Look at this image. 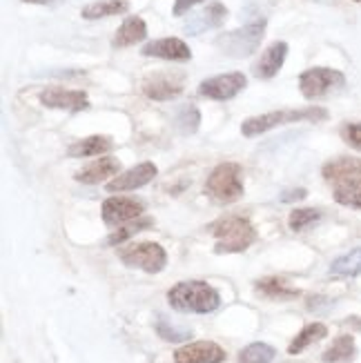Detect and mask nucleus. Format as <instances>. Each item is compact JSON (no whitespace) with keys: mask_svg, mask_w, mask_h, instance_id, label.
Listing matches in <instances>:
<instances>
[{"mask_svg":"<svg viewBox=\"0 0 361 363\" xmlns=\"http://www.w3.org/2000/svg\"><path fill=\"white\" fill-rule=\"evenodd\" d=\"M355 3H361V0H355Z\"/></svg>","mask_w":361,"mask_h":363,"instance_id":"nucleus-38","label":"nucleus"},{"mask_svg":"<svg viewBox=\"0 0 361 363\" xmlns=\"http://www.w3.org/2000/svg\"><path fill=\"white\" fill-rule=\"evenodd\" d=\"M23 3H31V5H52L54 0H23Z\"/></svg>","mask_w":361,"mask_h":363,"instance_id":"nucleus-36","label":"nucleus"},{"mask_svg":"<svg viewBox=\"0 0 361 363\" xmlns=\"http://www.w3.org/2000/svg\"><path fill=\"white\" fill-rule=\"evenodd\" d=\"M331 274L335 277H357L361 274V247L350 250L348 255H343L333 261Z\"/></svg>","mask_w":361,"mask_h":363,"instance_id":"nucleus-25","label":"nucleus"},{"mask_svg":"<svg viewBox=\"0 0 361 363\" xmlns=\"http://www.w3.org/2000/svg\"><path fill=\"white\" fill-rule=\"evenodd\" d=\"M199 3H203V0H174V9H172V13L183 16V13L190 11L194 5H199Z\"/></svg>","mask_w":361,"mask_h":363,"instance_id":"nucleus-33","label":"nucleus"},{"mask_svg":"<svg viewBox=\"0 0 361 363\" xmlns=\"http://www.w3.org/2000/svg\"><path fill=\"white\" fill-rule=\"evenodd\" d=\"M199 123H201V114L194 105H183L177 112V125L183 134H194L199 130Z\"/></svg>","mask_w":361,"mask_h":363,"instance_id":"nucleus-31","label":"nucleus"},{"mask_svg":"<svg viewBox=\"0 0 361 363\" xmlns=\"http://www.w3.org/2000/svg\"><path fill=\"white\" fill-rule=\"evenodd\" d=\"M40 103L52 109H67V112H83L89 107L87 94L65 87H47L40 91Z\"/></svg>","mask_w":361,"mask_h":363,"instance_id":"nucleus-11","label":"nucleus"},{"mask_svg":"<svg viewBox=\"0 0 361 363\" xmlns=\"http://www.w3.org/2000/svg\"><path fill=\"white\" fill-rule=\"evenodd\" d=\"M154 225V220L152 218H136V220H130L128 225H118V230L116 232H112L107 236V241H105V245H121V243H125L128 239H132L134 234H138V232H143V230H150Z\"/></svg>","mask_w":361,"mask_h":363,"instance_id":"nucleus-27","label":"nucleus"},{"mask_svg":"<svg viewBox=\"0 0 361 363\" xmlns=\"http://www.w3.org/2000/svg\"><path fill=\"white\" fill-rule=\"evenodd\" d=\"M156 165L145 161V163H138L136 167L123 172V174H118L116 179H112L107 183V192L112 194H118V192H132V189H138L148 185L154 177H156Z\"/></svg>","mask_w":361,"mask_h":363,"instance_id":"nucleus-13","label":"nucleus"},{"mask_svg":"<svg viewBox=\"0 0 361 363\" xmlns=\"http://www.w3.org/2000/svg\"><path fill=\"white\" fill-rule=\"evenodd\" d=\"M263 36H265V21H257L245 27L226 31L223 36L216 38V47L232 58H245L259 50Z\"/></svg>","mask_w":361,"mask_h":363,"instance_id":"nucleus-5","label":"nucleus"},{"mask_svg":"<svg viewBox=\"0 0 361 363\" xmlns=\"http://www.w3.org/2000/svg\"><path fill=\"white\" fill-rule=\"evenodd\" d=\"M255 292L265 296V298H272V301H292V298H296L301 294L296 288H290L286 283V279H279V277L259 279L255 283Z\"/></svg>","mask_w":361,"mask_h":363,"instance_id":"nucleus-19","label":"nucleus"},{"mask_svg":"<svg viewBox=\"0 0 361 363\" xmlns=\"http://www.w3.org/2000/svg\"><path fill=\"white\" fill-rule=\"evenodd\" d=\"M335 201L341 205H348V208L361 210V179H350V181L337 183Z\"/></svg>","mask_w":361,"mask_h":363,"instance_id":"nucleus-26","label":"nucleus"},{"mask_svg":"<svg viewBox=\"0 0 361 363\" xmlns=\"http://www.w3.org/2000/svg\"><path fill=\"white\" fill-rule=\"evenodd\" d=\"M319 218H321V212H319V210H312V208H296V210L290 212L288 225H290L292 232H304L306 228L315 225Z\"/></svg>","mask_w":361,"mask_h":363,"instance_id":"nucleus-30","label":"nucleus"},{"mask_svg":"<svg viewBox=\"0 0 361 363\" xmlns=\"http://www.w3.org/2000/svg\"><path fill=\"white\" fill-rule=\"evenodd\" d=\"M118 259L123 261V265L128 267H138L148 274H156L161 272L167 265V255L165 250L154 243V241H143V243H134L128 247L118 250Z\"/></svg>","mask_w":361,"mask_h":363,"instance_id":"nucleus-6","label":"nucleus"},{"mask_svg":"<svg viewBox=\"0 0 361 363\" xmlns=\"http://www.w3.org/2000/svg\"><path fill=\"white\" fill-rule=\"evenodd\" d=\"M308 196V192L304 187H296V189H288V192L281 194V201L284 203H292V201H304Z\"/></svg>","mask_w":361,"mask_h":363,"instance_id":"nucleus-34","label":"nucleus"},{"mask_svg":"<svg viewBox=\"0 0 361 363\" xmlns=\"http://www.w3.org/2000/svg\"><path fill=\"white\" fill-rule=\"evenodd\" d=\"M226 350L214 341H194L174 352V363H223Z\"/></svg>","mask_w":361,"mask_h":363,"instance_id":"nucleus-12","label":"nucleus"},{"mask_svg":"<svg viewBox=\"0 0 361 363\" xmlns=\"http://www.w3.org/2000/svg\"><path fill=\"white\" fill-rule=\"evenodd\" d=\"M128 9H130V0H96V3L85 5L81 13L87 21H96V18H105V16L125 13Z\"/></svg>","mask_w":361,"mask_h":363,"instance_id":"nucleus-22","label":"nucleus"},{"mask_svg":"<svg viewBox=\"0 0 361 363\" xmlns=\"http://www.w3.org/2000/svg\"><path fill=\"white\" fill-rule=\"evenodd\" d=\"M140 52H143V56H154V58H163V60H177V62H185V60L192 58V50L181 38L152 40Z\"/></svg>","mask_w":361,"mask_h":363,"instance_id":"nucleus-14","label":"nucleus"},{"mask_svg":"<svg viewBox=\"0 0 361 363\" xmlns=\"http://www.w3.org/2000/svg\"><path fill=\"white\" fill-rule=\"evenodd\" d=\"M206 194L216 203H234L243 196V181H241V165L237 163H221L216 165L206 181Z\"/></svg>","mask_w":361,"mask_h":363,"instance_id":"nucleus-4","label":"nucleus"},{"mask_svg":"<svg viewBox=\"0 0 361 363\" xmlns=\"http://www.w3.org/2000/svg\"><path fill=\"white\" fill-rule=\"evenodd\" d=\"M323 306H331V301L323 296H310L308 298V310H321Z\"/></svg>","mask_w":361,"mask_h":363,"instance_id":"nucleus-35","label":"nucleus"},{"mask_svg":"<svg viewBox=\"0 0 361 363\" xmlns=\"http://www.w3.org/2000/svg\"><path fill=\"white\" fill-rule=\"evenodd\" d=\"M343 83H346V76L328 67H312L299 76V89L306 99H321L328 91L343 87Z\"/></svg>","mask_w":361,"mask_h":363,"instance_id":"nucleus-7","label":"nucleus"},{"mask_svg":"<svg viewBox=\"0 0 361 363\" xmlns=\"http://www.w3.org/2000/svg\"><path fill=\"white\" fill-rule=\"evenodd\" d=\"M228 18V9L226 5L221 3H212L208 5L206 9H201L199 13H194L190 21H187V25L183 27L185 34L190 36H199L203 34L206 29H214V27H221Z\"/></svg>","mask_w":361,"mask_h":363,"instance_id":"nucleus-15","label":"nucleus"},{"mask_svg":"<svg viewBox=\"0 0 361 363\" xmlns=\"http://www.w3.org/2000/svg\"><path fill=\"white\" fill-rule=\"evenodd\" d=\"M346 325H352V328H359V330H361V319L350 317V319H346Z\"/></svg>","mask_w":361,"mask_h":363,"instance_id":"nucleus-37","label":"nucleus"},{"mask_svg":"<svg viewBox=\"0 0 361 363\" xmlns=\"http://www.w3.org/2000/svg\"><path fill=\"white\" fill-rule=\"evenodd\" d=\"M341 136H343V140H346V143H348L352 150H359V152H361V123L343 125Z\"/></svg>","mask_w":361,"mask_h":363,"instance_id":"nucleus-32","label":"nucleus"},{"mask_svg":"<svg viewBox=\"0 0 361 363\" xmlns=\"http://www.w3.org/2000/svg\"><path fill=\"white\" fill-rule=\"evenodd\" d=\"M145 36H148L145 21L138 18V16H130V18H125L123 25L118 27L112 45L114 47H130V45H136L140 40H145Z\"/></svg>","mask_w":361,"mask_h":363,"instance_id":"nucleus-21","label":"nucleus"},{"mask_svg":"<svg viewBox=\"0 0 361 363\" xmlns=\"http://www.w3.org/2000/svg\"><path fill=\"white\" fill-rule=\"evenodd\" d=\"M328 118V109L323 107H301V109H281V112H270V114H261L243 121L241 125V134L243 136H261L268 130H274L279 125H288V123H301V121H326Z\"/></svg>","mask_w":361,"mask_h":363,"instance_id":"nucleus-3","label":"nucleus"},{"mask_svg":"<svg viewBox=\"0 0 361 363\" xmlns=\"http://www.w3.org/2000/svg\"><path fill=\"white\" fill-rule=\"evenodd\" d=\"M156 333L163 341H170V343H179V341H187L192 337V330L190 328H179L174 323H170L165 317H159L156 321Z\"/></svg>","mask_w":361,"mask_h":363,"instance_id":"nucleus-29","label":"nucleus"},{"mask_svg":"<svg viewBox=\"0 0 361 363\" xmlns=\"http://www.w3.org/2000/svg\"><path fill=\"white\" fill-rule=\"evenodd\" d=\"M167 303L179 312L208 314L221 306V296L206 281H181L167 292Z\"/></svg>","mask_w":361,"mask_h":363,"instance_id":"nucleus-1","label":"nucleus"},{"mask_svg":"<svg viewBox=\"0 0 361 363\" xmlns=\"http://www.w3.org/2000/svg\"><path fill=\"white\" fill-rule=\"evenodd\" d=\"M286 56H288V43L279 40V43H272L268 50L261 54V58L257 60V65L252 67L255 76L257 78H274L279 74V69L284 67L286 62Z\"/></svg>","mask_w":361,"mask_h":363,"instance_id":"nucleus-16","label":"nucleus"},{"mask_svg":"<svg viewBox=\"0 0 361 363\" xmlns=\"http://www.w3.org/2000/svg\"><path fill=\"white\" fill-rule=\"evenodd\" d=\"M321 172L326 181H335V183L361 179V159H355V156H339V159L328 161Z\"/></svg>","mask_w":361,"mask_h":363,"instance_id":"nucleus-18","label":"nucleus"},{"mask_svg":"<svg viewBox=\"0 0 361 363\" xmlns=\"http://www.w3.org/2000/svg\"><path fill=\"white\" fill-rule=\"evenodd\" d=\"M121 172V161L114 159V156H101L99 161H94L91 165L83 167L81 172H76L74 179L76 181H81L85 185H96L109 177H114Z\"/></svg>","mask_w":361,"mask_h":363,"instance_id":"nucleus-17","label":"nucleus"},{"mask_svg":"<svg viewBox=\"0 0 361 363\" xmlns=\"http://www.w3.org/2000/svg\"><path fill=\"white\" fill-rule=\"evenodd\" d=\"M183 74L179 72H161V74H154L150 78L143 81V94L152 101H172L177 99L179 94L183 91Z\"/></svg>","mask_w":361,"mask_h":363,"instance_id":"nucleus-10","label":"nucleus"},{"mask_svg":"<svg viewBox=\"0 0 361 363\" xmlns=\"http://www.w3.org/2000/svg\"><path fill=\"white\" fill-rule=\"evenodd\" d=\"M114 150V140L109 136H87L83 140H76L74 145H70L67 154L72 159H83V156H101Z\"/></svg>","mask_w":361,"mask_h":363,"instance_id":"nucleus-20","label":"nucleus"},{"mask_svg":"<svg viewBox=\"0 0 361 363\" xmlns=\"http://www.w3.org/2000/svg\"><path fill=\"white\" fill-rule=\"evenodd\" d=\"M248 85L245 76L241 72H230V74H218L214 78H208L199 85V94L210 101H230L243 91Z\"/></svg>","mask_w":361,"mask_h":363,"instance_id":"nucleus-8","label":"nucleus"},{"mask_svg":"<svg viewBox=\"0 0 361 363\" xmlns=\"http://www.w3.org/2000/svg\"><path fill=\"white\" fill-rule=\"evenodd\" d=\"M210 234L216 239V255H237L245 252L257 241V230L243 216H223L210 225Z\"/></svg>","mask_w":361,"mask_h":363,"instance_id":"nucleus-2","label":"nucleus"},{"mask_svg":"<svg viewBox=\"0 0 361 363\" xmlns=\"http://www.w3.org/2000/svg\"><path fill=\"white\" fill-rule=\"evenodd\" d=\"M143 212H145V203L140 199L112 196V199L103 201V220L112 228L130 223V220H136Z\"/></svg>","mask_w":361,"mask_h":363,"instance_id":"nucleus-9","label":"nucleus"},{"mask_svg":"<svg viewBox=\"0 0 361 363\" xmlns=\"http://www.w3.org/2000/svg\"><path fill=\"white\" fill-rule=\"evenodd\" d=\"M326 335H328V328L323 323H310L292 339V343L288 345V352L290 354H301L306 348H310L312 343L326 339Z\"/></svg>","mask_w":361,"mask_h":363,"instance_id":"nucleus-23","label":"nucleus"},{"mask_svg":"<svg viewBox=\"0 0 361 363\" xmlns=\"http://www.w3.org/2000/svg\"><path fill=\"white\" fill-rule=\"evenodd\" d=\"M355 354H357L355 339L350 335H343L331 343V348L323 352L321 359H323V363H348L355 359Z\"/></svg>","mask_w":361,"mask_h":363,"instance_id":"nucleus-24","label":"nucleus"},{"mask_svg":"<svg viewBox=\"0 0 361 363\" xmlns=\"http://www.w3.org/2000/svg\"><path fill=\"white\" fill-rule=\"evenodd\" d=\"M277 350L268 343H250L239 352V363H274Z\"/></svg>","mask_w":361,"mask_h":363,"instance_id":"nucleus-28","label":"nucleus"}]
</instances>
